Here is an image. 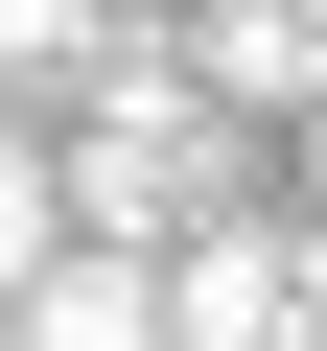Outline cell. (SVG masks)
<instances>
[{"label": "cell", "mask_w": 327, "mask_h": 351, "mask_svg": "<svg viewBox=\"0 0 327 351\" xmlns=\"http://www.w3.org/2000/svg\"><path fill=\"white\" fill-rule=\"evenodd\" d=\"M164 351H304V234L280 211H211L164 258Z\"/></svg>", "instance_id": "6da1fadb"}, {"label": "cell", "mask_w": 327, "mask_h": 351, "mask_svg": "<svg viewBox=\"0 0 327 351\" xmlns=\"http://www.w3.org/2000/svg\"><path fill=\"white\" fill-rule=\"evenodd\" d=\"M187 188H211V141H187V94H117V141H94V258H140V234H187Z\"/></svg>", "instance_id": "7a4b0ae2"}, {"label": "cell", "mask_w": 327, "mask_h": 351, "mask_svg": "<svg viewBox=\"0 0 327 351\" xmlns=\"http://www.w3.org/2000/svg\"><path fill=\"white\" fill-rule=\"evenodd\" d=\"M0 328H24V351H164V258H70V234H47Z\"/></svg>", "instance_id": "3957f363"}, {"label": "cell", "mask_w": 327, "mask_h": 351, "mask_svg": "<svg viewBox=\"0 0 327 351\" xmlns=\"http://www.w3.org/2000/svg\"><path fill=\"white\" fill-rule=\"evenodd\" d=\"M187 94H327V0H187Z\"/></svg>", "instance_id": "277c9868"}, {"label": "cell", "mask_w": 327, "mask_h": 351, "mask_svg": "<svg viewBox=\"0 0 327 351\" xmlns=\"http://www.w3.org/2000/svg\"><path fill=\"white\" fill-rule=\"evenodd\" d=\"M47 234H70V188H47V141L0 117V304H24V258H47Z\"/></svg>", "instance_id": "5b68a950"}, {"label": "cell", "mask_w": 327, "mask_h": 351, "mask_svg": "<svg viewBox=\"0 0 327 351\" xmlns=\"http://www.w3.org/2000/svg\"><path fill=\"white\" fill-rule=\"evenodd\" d=\"M70 24H94V0H0V71H47V47H70Z\"/></svg>", "instance_id": "8992f818"}]
</instances>
